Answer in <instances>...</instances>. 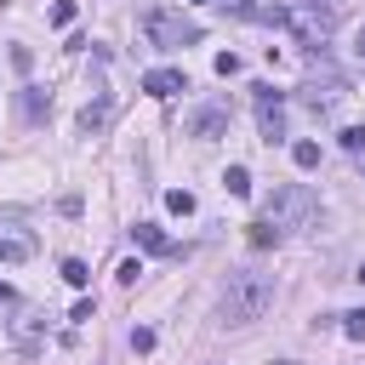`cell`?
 <instances>
[{
  "instance_id": "obj_1",
  "label": "cell",
  "mask_w": 365,
  "mask_h": 365,
  "mask_svg": "<svg viewBox=\"0 0 365 365\" xmlns=\"http://www.w3.org/2000/svg\"><path fill=\"white\" fill-rule=\"evenodd\" d=\"M336 23H342V0H285L274 29H285L297 46H325Z\"/></svg>"
},
{
  "instance_id": "obj_2",
  "label": "cell",
  "mask_w": 365,
  "mask_h": 365,
  "mask_svg": "<svg viewBox=\"0 0 365 365\" xmlns=\"http://www.w3.org/2000/svg\"><path fill=\"white\" fill-rule=\"evenodd\" d=\"M268 308H274V274H257V268L228 274V285H222V319L228 325H251Z\"/></svg>"
},
{
  "instance_id": "obj_3",
  "label": "cell",
  "mask_w": 365,
  "mask_h": 365,
  "mask_svg": "<svg viewBox=\"0 0 365 365\" xmlns=\"http://www.w3.org/2000/svg\"><path fill=\"white\" fill-rule=\"evenodd\" d=\"M262 217H268L274 228H314L319 194H314L308 182H285V188H274V200L262 205Z\"/></svg>"
},
{
  "instance_id": "obj_4",
  "label": "cell",
  "mask_w": 365,
  "mask_h": 365,
  "mask_svg": "<svg viewBox=\"0 0 365 365\" xmlns=\"http://www.w3.org/2000/svg\"><path fill=\"white\" fill-rule=\"evenodd\" d=\"M143 34H148L154 46L171 51V46H194L205 29H200L188 11H177V6H154V11H143Z\"/></svg>"
},
{
  "instance_id": "obj_5",
  "label": "cell",
  "mask_w": 365,
  "mask_h": 365,
  "mask_svg": "<svg viewBox=\"0 0 365 365\" xmlns=\"http://www.w3.org/2000/svg\"><path fill=\"white\" fill-rule=\"evenodd\" d=\"M257 91V131H262V143L274 148V143H285V91H274V86H251Z\"/></svg>"
},
{
  "instance_id": "obj_6",
  "label": "cell",
  "mask_w": 365,
  "mask_h": 365,
  "mask_svg": "<svg viewBox=\"0 0 365 365\" xmlns=\"http://www.w3.org/2000/svg\"><path fill=\"white\" fill-rule=\"evenodd\" d=\"M342 91H348V80H342L331 63H314V68H308V80H302V103H308V108H331Z\"/></svg>"
},
{
  "instance_id": "obj_7",
  "label": "cell",
  "mask_w": 365,
  "mask_h": 365,
  "mask_svg": "<svg viewBox=\"0 0 365 365\" xmlns=\"http://www.w3.org/2000/svg\"><path fill=\"white\" fill-rule=\"evenodd\" d=\"M222 131H228V108H222V103H205V108L188 114V137L211 143V137H222Z\"/></svg>"
},
{
  "instance_id": "obj_8",
  "label": "cell",
  "mask_w": 365,
  "mask_h": 365,
  "mask_svg": "<svg viewBox=\"0 0 365 365\" xmlns=\"http://www.w3.org/2000/svg\"><path fill=\"white\" fill-rule=\"evenodd\" d=\"M143 91L148 97H177V91H188V74L182 68H148L143 74Z\"/></svg>"
},
{
  "instance_id": "obj_9",
  "label": "cell",
  "mask_w": 365,
  "mask_h": 365,
  "mask_svg": "<svg viewBox=\"0 0 365 365\" xmlns=\"http://www.w3.org/2000/svg\"><path fill=\"white\" fill-rule=\"evenodd\" d=\"M131 240H137L148 257H171V251H177V245L165 240V228H160V222H137V228H131Z\"/></svg>"
},
{
  "instance_id": "obj_10",
  "label": "cell",
  "mask_w": 365,
  "mask_h": 365,
  "mask_svg": "<svg viewBox=\"0 0 365 365\" xmlns=\"http://www.w3.org/2000/svg\"><path fill=\"white\" fill-rule=\"evenodd\" d=\"M17 108H23V120H46V108H51V97H46L40 86H23V91H17Z\"/></svg>"
},
{
  "instance_id": "obj_11",
  "label": "cell",
  "mask_w": 365,
  "mask_h": 365,
  "mask_svg": "<svg viewBox=\"0 0 365 365\" xmlns=\"http://www.w3.org/2000/svg\"><path fill=\"white\" fill-rule=\"evenodd\" d=\"M29 257H34L29 234H0V262H29Z\"/></svg>"
},
{
  "instance_id": "obj_12",
  "label": "cell",
  "mask_w": 365,
  "mask_h": 365,
  "mask_svg": "<svg viewBox=\"0 0 365 365\" xmlns=\"http://www.w3.org/2000/svg\"><path fill=\"white\" fill-rule=\"evenodd\" d=\"M103 125H108V97H97V103L80 108V131H86V137H97Z\"/></svg>"
},
{
  "instance_id": "obj_13",
  "label": "cell",
  "mask_w": 365,
  "mask_h": 365,
  "mask_svg": "<svg viewBox=\"0 0 365 365\" xmlns=\"http://www.w3.org/2000/svg\"><path fill=\"white\" fill-rule=\"evenodd\" d=\"M291 160H297V171H314V165H319V143H314V137L291 143Z\"/></svg>"
},
{
  "instance_id": "obj_14",
  "label": "cell",
  "mask_w": 365,
  "mask_h": 365,
  "mask_svg": "<svg viewBox=\"0 0 365 365\" xmlns=\"http://www.w3.org/2000/svg\"><path fill=\"white\" fill-rule=\"evenodd\" d=\"M222 188H228L234 200H245V194H251V171H245V165H228V171H222Z\"/></svg>"
},
{
  "instance_id": "obj_15",
  "label": "cell",
  "mask_w": 365,
  "mask_h": 365,
  "mask_svg": "<svg viewBox=\"0 0 365 365\" xmlns=\"http://www.w3.org/2000/svg\"><path fill=\"white\" fill-rule=\"evenodd\" d=\"M11 331H17V342H23V348H40V314H23Z\"/></svg>"
},
{
  "instance_id": "obj_16",
  "label": "cell",
  "mask_w": 365,
  "mask_h": 365,
  "mask_svg": "<svg viewBox=\"0 0 365 365\" xmlns=\"http://www.w3.org/2000/svg\"><path fill=\"white\" fill-rule=\"evenodd\" d=\"M165 211H171V217H188V211H194V194H188V188H165Z\"/></svg>"
},
{
  "instance_id": "obj_17",
  "label": "cell",
  "mask_w": 365,
  "mask_h": 365,
  "mask_svg": "<svg viewBox=\"0 0 365 365\" xmlns=\"http://www.w3.org/2000/svg\"><path fill=\"white\" fill-rule=\"evenodd\" d=\"M279 234H285V228H274L268 217H257V222H251V245H279Z\"/></svg>"
},
{
  "instance_id": "obj_18",
  "label": "cell",
  "mask_w": 365,
  "mask_h": 365,
  "mask_svg": "<svg viewBox=\"0 0 365 365\" xmlns=\"http://www.w3.org/2000/svg\"><path fill=\"white\" fill-rule=\"evenodd\" d=\"M63 279H68L74 291H86V285H91V268H86L80 257H68V262H63Z\"/></svg>"
},
{
  "instance_id": "obj_19",
  "label": "cell",
  "mask_w": 365,
  "mask_h": 365,
  "mask_svg": "<svg viewBox=\"0 0 365 365\" xmlns=\"http://www.w3.org/2000/svg\"><path fill=\"white\" fill-rule=\"evenodd\" d=\"M342 336L348 342H365V308H348L342 314Z\"/></svg>"
},
{
  "instance_id": "obj_20",
  "label": "cell",
  "mask_w": 365,
  "mask_h": 365,
  "mask_svg": "<svg viewBox=\"0 0 365 365\" xmlns=\"http://www.w3.org/2000/svg\"><path fill=\"white\" fill-rule=\"evenodd\" d=\"M336 137H342V148H348L354 160L365 154V125H348V131H336Z\"/></svg>"
},
{
  "instance_id": "obj_21",
  "label": "cell",
  "mask_w": 365,
  "mask_h": 365,
  "mask_svg": "<svg viewBox=\"0 0 365 365\" xmlns=\"http://www.w3.org/2000/svg\"><path fill=\"white\" fill-rule=\"evenodd\" d=\"M137 274H143V262H137V257H125V262H120V274H114V279H120V285H137Z\"/></svg>"
},
{
  "instance_id": "obj_22",
  "label": "cell",
  "mask_w": 365,
  "mask_h": 365,
  "mask_svg": "<svg viewBox=\"0 0 365 365\" xmlns=\"http://www.w3.org/2000/svg\"><path fill=\"white\" fill-rule=\"evenodd\" d=\"M68 319H74V325H86V319H97V302H91V297H80V302H74V314H68Z\"/></svg>"
},
{
  "instance_id": "obj_23",
  "label": "cell",
  "mask_w": 365,
  "mask_h": 365,
  "mask_svg": "<svg viewBox=\"0 0 365 365\" xmlns=\"http://www.w3.org/2000/svg\"><path fill=\"white\" fill-rule=\"evenodd\" d=\"M51 23L68 29V23H74V0H57V6H51Z\"/></svg>"
},
{
  "instance_id": "obj_24",
  "label": "cell",
  "mask_w": 365,
  "mask_h": 365,
  "mask_svg": "<svg viewBox=\"0 0 365 365\" xmlns=\"http://www.w3.org/2000/svg\"><path fill=\"white\" fill-rule=\"evenodd\" d=\"M217 6H222L228 17H257V6H251V0H217Z\"/></svg>"
},
{
  "instance_id": "obj_25",
  "label": "cell",
  "mask_w": 365,
  "mask_h": 365,
  "mask_svg": "<svg viewBox=\"0 0 365 365\" xmlns=\"http://www.w3.org/2000/svg\"><path fill=\"white\" fill-rule=\"evenodd\" d=\"M217 74H222V80L240 74V57H234V51H217Z\"/></svg>"
},
{
  "instance_id": "obj_26",
  "label": "cell",
  "mask_w": 365,
  "mask_h": 365,
  "mask_svg": "<svg viewBox=\"0 0 365 365\" xmlns=\"http://www.w3.org/2000/svg\"><path fill=\"white\" fill-rule=\"evenodd\" d=\"M131 348H137V354H148V348H154V331H148V325H137V331H131Z\"/></svg>"
},
{
  "instance_id": "obj_27",
  "label": "cell",
  "mask_w": 365,
  "mask_h": 365,
  "mask_svg": "<svg viewBox=\"0 0 365 365\" xmlns=\"http://www.w3.org/2000/svg\"><path fill=\"white\" fill-rule=\"evenodd\" d=\"M11 63H17L23 74H29V68H34V51H29V46H11Z\"/></svg>"
},
{
  "instance_id": "obj_28",
  "label": "cell",
  "mask_w": 365,
  "mask_h": 365,
  "mask_svg": "<svg viewBox=\"0 0 365 365\" xmlns=\"http://www.w3.org/2000/svg\"><path fill=\"white\" fill-rule=\"evenodd\" d=\"M354 57L365 63V23H359V34H354Z\"/></svg>"
},
{
  "instance_id": "obj_29",
  "label": "cell",
  "mask_w": 365,
  "mask_h": 365,
  "mask_svg": "<svg viewBox=\"0 0 365 365\" xmlns=\"http://www.w3.org/2000/svg\"><path fill=\"white\" fill-rule=\"evenodd\" d=\"M0 302H11V285H6V279H0Z\"/></svg>"
},
{
  "instance_id": "obj_30",
  "label": "cell",
  "mask_w": 365,
  "mask_h": 365,
  "mask_svg": "<svg viewBox=\"0 0 365 365\" xmlns=\"http://www.w3.org/2000/svg\"><path fill=\"white\" fill-rule=\"evenodd\" d=\"M354 279H365V262H359V274H354Z\"/></svg>"
}]
</instances>
